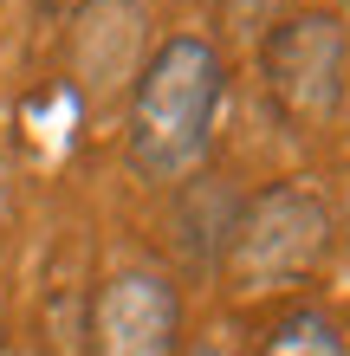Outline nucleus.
<instances>
[{
  "label": "nucleus",
  "mask_w": 350,
  "mask_h": 356,
  "mask_svg": "<svg viewBox=\"0 0 350 356\" xmlns=\"http://www.w3.org/2000/svg\"><path fill=\"white\" fill-rule=\"evenodd\" d=\"M221 97H228V65L214 39L169 33L130 85V169L143 181H189L208 162Z\"/></svg>",
  "instance_id": "obj_1"
},
{
  "label": "nucleus",
  "mask_w": 350,
  "mask_h": 356,
  "mask_svg": "<svg viewBox=\"0 0 350 356\" xmlns=\"http://www.w3.org/2000/svg\"><path fill=\"white\" fill-rule=\"evenodd\" d=\"M337 214L312 181H273L228 220L221 240V272L234 291H279L318 272V259L331 253Z\"/></svg>",
  "instance_id": "obj_2"
},
{
  "label": "nucleus",
  "mask_w": 350,
  "mask_h": 356,
  "mask_svg": "<svg viewBox=\"0 0 350 356\" xmlns=\"http://www.w3.org/2000/svg\"><path fill=\"white\" fill-rule=\"evenodd\" d=\"M344 65H350V33L324 7L279 19L266 33V52H260L266 91H273V104L292 123H324L344 111Z\"/></svg>",
  "instance_id": "obj_3"
},
{
  "label": "nucleus",
  "mask_w": 350,
  "mask_h": 356,
  "mask_svg": "<svg viewBox=\"0 0 350 356\" xmlns=\"http://www.w3.org/2000/svg\"><path fill=\"white\" fill-rule=\"evenodd\" d=\"M182 291L156 266H123L91 298V356H175Z\"/></svg>",
  "instance_id": "obj_4"
},
{
  "label": "nucleus",
  "mask_w": 350,
  "mask_h": 356,
  "mask_svg": "<svg viewBox=\"0 0 350 356\" xmlns=\"http://www.w3.org/2000/svg\"><path fill=\"white\" fill-rule=\"evenodd\" d=\"M143 58H150V19L136 0H85L72 13V78L91 104L123 97Z\"/></svg>",
  "instance_id": "obj_5"
},
{
  "label": "nucleus",
  "mask_w": 350,
  "mask_h": 356,
  "mask_svg": "<svg viewBox=\"0 0 350 356\" xmlns=\"http://www.w3.org/2000/svg\"><path fill=\"white\" fill-rule=\"evenodd\" d=\"M273 356H344V350H337V337H331L324 318H292V324L279 330Z\"/></svg>",
  "instance_id": "obj_6"
},
{
  "label": "nucleus",
  "mask_w": 350,
  "mask_h": 356,
  "mask_svg": "<svg viewBox=\"0 0 350 356\" xmlns=\"http://www.w3.org/2000/svg\"><path fill=\"white\" fill-rule=\"evenodd\" d=\"M189 356H240V350H234V343H221V337H208V343H195Z\"/></svg>",
  "instance_id": "obj_7"
},
{
  "label": "nucleus",
  "mask_w": 350,
  "mask_h": 356,
  "mask_svg": "<svg viewBox=\"0 0 350 356\" xmlns=\"http://www.w3.org/2000/svg\"><path fill=\"white\" fill-rule=\"evenodd\" d=\"M344 111H350V65H344Z\"/></svg>",
  "instance_id": "obj_8"
},
{
  "label": "nucleus",
  "mask_w": 350,
  "mask_h": 356,
  "mask_svg": "<svg viewBox=\"0 0 350 356\" xmlns=\"http://www.w3.org/2000/svg\"><path fill=\"white\" fill-rule=\"evenodd\" d=\"M52 7H72V13H78V7H85V0H52Z\"/></svg>",
  "instance_id": "obj_9"
},
{
  "label": "nucleus",
  "mask_w": 350,
  "mask_h": 356,
  "mask_svg": "<svg viewBox=\"0 0 350 356\" xmlns=\"http://www.w3.org/2000/svg\"><path fill=\"white\" fill-rule=\"evenodd\" d=\"M344 240H350V207H344Z\"/></svg>",
  "instance_id": "obj_10"
}]
</instances>
